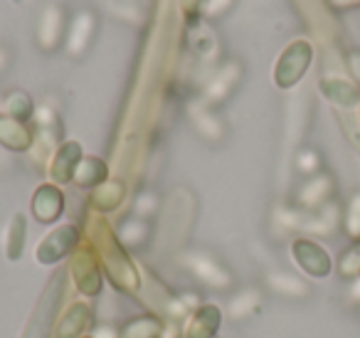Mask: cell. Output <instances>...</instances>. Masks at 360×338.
<instances>
[{"instance_id":"1","label":"cell","mask_w":360,"mask_h":338,"mask_svg":"<svg viewBox=\"0 0 360 338\" xmlns=\"http://www.w3.org/2000/svg\"><path fill=\"white\" fill-rule=\"evenodd\" d=\"M62 284H65V272L57 274L50 287H47V292L42 294V301H40V306H37L35 318L30 321V326H27L22 338H50V328H52V321H55L57 303H60V296H62Z\"/></svg>"},{"instance_id":"2","label":"cell","mask_w":360,"mask_h":338,"mask_svg":"<svg viewBox=\"0 0 360 338\" xmlns=\"http://www.w3.org/2000/svg\"><path fill=\"white\" fill-rule=\"evenodd\" d=\"M291 254H294L296 264L304 269L311 277H328L330 269H333V262H330V254L321 247L314 239H296L291 244Z\"/></svg>"},{"instance_id":"3","label":"cell","mask_w":360,"mask_h":338,"mask_svg":"<svg viewBox=\"0 0 360 338\" xmlns=\"http://www.w3.org/2000/svg\"><path fill=\"white\" fill-rule=\"evenodd\" d=\"M186 267L191 269L193 277H198L202 284L215 289H230L232 287V274L230 269L222 267L217 259H212L205 252H191L186 257Z\"/></svg>"},{"instance_id":"4","label":"cell","mask_w":360,"mask_h":338,"mask_svg":"<svg viewBox=\"0 0 360 338\" xmlns=\"http://www.w3.org/2000/svg\"><path fill=\"white\" fill-rule=\"evenodd\" d=\"M309 62H311L309 42H294L279 60V67H276V82H279V87H291L294 82H299L301 75L306 72V67H309Z\"/></svg>"},{"instance_id":"5","label":"cell","mask_w":360,"mask_h":338,"mask_svg":"<svg viewBox=\"0 0 360 338\" xmlns=\"http://www.w3.org/2000/svg\"><path fill=\"white\" fill-rule=\"evenodd\" d=\"M75 247H77V230L67 225V227H60L57 232H52L50 237L37 247L35 257L40 259L42 264H55V262H60L62 257H67Z\"/></svg>"},{"instance_id":"6","label":"cell","mask_w":360,"mask_h":338,"mask_svg":"<svg viewBox=\"0 0 360 338\" xmlns=\"http://www.w3.org/2000/svg\"><path fill=\"white\" fill-rule=\"evenodd\" d=\"M220 308L212 306V303H205L191 316V321L186 326V338H215L217 328H220Z\"/></svg>"},{"instance_id":"7","label":"cell","mask_w":360,"mask_h":338,"mask_svg":"<svg viewBox=\"0 0 360 338\" xmlns=\"http://www.w3.org/2000/svg\"><path fill=\"white\" fill-rule=\"evenodd\" d=\"M91 321V308L86 303H75L67 308V313L62 316V321L57 323L55 338H77Z\"/></svg>"},{"instance_id":"8","label":"cell","mask_w":360,"mask_h":338,"mask_svg":"<svg viewBox=\"0 0 360 338\" xmlns=\"http://www.w3.org/2000/svg\"><path fill=\"white\" fill-rule=\"evenodd\" d=\"M266 284H269L271 292H276L284 299H304L311 294L309 284L289 272H271L269 277H266Z\"/></svg>"},{"instance_id":"9","label":"cell","mask_w":360,"mask_h":338,"mask_svg":"<svg viewBox=\"0 0 360 338\" xmlns=\"http://www.w3.org/2000/svg\"><path fill=\"white\" fill-rule=\"evenodd\" d=\"M330 193H333V178L326 173H319L301 188L299 200L304 208H321L330 198Z\"/></svg>"},{"instance_id":"10","label":"cell","mask_w":360,"mask_h":338,"mask_svg":"<svg viewBox=\"0 0 360 338\" xmlns=\"http://www.w3.org/2000/svg\"><path fill=\"white\" fill-rule=\"evenodd\" d=\"M321 89L330 101H335L340 106H353L360 99V89L353 82L343 80V77H328V80L321 82Z\"/></svg>"},{"instance_id":"11","label":"cell","mask_w":360,"mask_h":338,"mask_svg":"<svg viewBox=\"0 0 360 338\" xmlns=\"http://www.w3.org/2000/svg\"><path fill=\"white\" fill-rule=\"evenodd\" d=\"M259 303H262L259 289H252V287L250 289H242V292L230 301V308H227V313H230L232 321H245V318H250L252 313L259 308Z\"/></svg>"},{"instance_id":"12","label":"cell","mask_w":360,"mask_h":338,"mask_svg":"<svg viewBox=\"0 0 360 338\" xmlns=\"http://www.w3.org/2000/svg\"><path fill=\"white\" fill-rule=\"evenodd\" d=\"M160 331H163V323L153 316H139L131 318L121 326L119 336L121 338H158Z\"/></svg>"},{"instance_id":"13","label":"cell","mask_w":360,"mask_h":338,"mask_svg":"<svg viewBox=\"0 0 360 338\" xmlns=\"http://www.w3.org/2000/svg\"><path fill=\"white\" fill-rule=\"evenodd\" d=\"M75 274H77V284L84 294H96L101 287V279H99V269H96V262L91 259L82 257L79 262L75 264Z\"/></svg>"},{"instance_id":"14","label":"cell","mask_w":360,"mask_h":338,"mask_svg":"<svg viewBox=\"0 0 360 338\" xmlns=\"http://www.w3.org/2000/svg\"><path fill=\"white\" fill-rule=\"evenodd\" d=\"M60 210H62V198L57 190L42 188L40 195H35V215L40 220L50 223V220H55L60 215Z\"/></svg>"},{"instance_id":"15","label":"cell","mask_w":360,"mask_h":338,"mask_svg":"<svg viewBox=\"0 0 360 338\" xmlns=\"http://www.w3.org/2000/svg\"><path fill=\"white\" fill-rule=\"evenodd\" d=\"M343 227H345V232H348L350 239L360 242V190L348 200V205H345Z\"/></svg>"},{"instance_id":"16","label":"cell","mask_w":360,"mask_h":338,"mask_svg":"<svg viewBox=\"0 0 360 338\" xmlns=\"http://www.w3.org/2000/svg\"><path fill=\"white\" fill-rule=\"evenodd\" d=\"M338 272H340V277H345V279L360 277V242H355L353 247L343 252L340 264H338Z\"/></svg>"},{"instance_id":"17","label":"cell","mask_w":360,"mask_h":338,"mask_svg":"<svg viewBox=\"0 0 360 338\" xmlns=\"http://www.w3.org/2000/svg\"><path fill=\"white\" fill-rule=\"evenodd\" d=\"M299 170L301 173H316L319 170V154L316 151H304L299 156Z\"/></svg>"},{"instance_id":"18","label":"cell","mask_w":360,"mask_h":338,"mask_svg":"<svg viewBox=\"0 0 360 338\" xmlns=\"http://www.w3.org/2000/svg\"><path fill=\"white\" fill-rule=\"evenodd\" d=\"M94 338H121L114 326H96Z\"/></svg>"},{"instance_id":"19","label":"cell","mask_w":360,"mask_h":338,"mask_svg":"<svg viewBox=\"0 0 360 338\" xmlns=\"http://www.w3.org/2000/svg\"><path fill=\"white\" fill-rule=\"evenodd\" d=\"M348 67L350 72H353V77L360 82V52H353V55L348 57Z\"/></svg>"},{"instance_id":"20","label":"cell","mask_w":360,"mask_h":338,"mask_svg":"<svg viewBox=\"0 0 360 338\" xmlns=\"http://www.w3.org/2000/svg\"><path fill=\"white\" fill-rule=\"evenodd\" d=\"M355 3H360V0H355Z\"/></svg>"},{"instance_id":"21","label":"cell","mask_w":360,"mask_h":338,"mask_svg":"<svg viewBox=\"0 0 360 338\" xmlns=\"http://www.w3.org/2000/svg\"><path fill=\"white\" fill-rule=\"evenodd\" d=\"M358 316H360V311H358Z\"/></svg>"},{"instance_id":"22","label":"cell","mask_w":360,"mask_h":338,"mask_svg":"<svg viewBox=\"0 0 360 338\" xmlns=\"http://www.w3.org/2000/svg\"><path fill=\"white\" fill-rule=\"evenodd\" d=\"M358 279H360V277H358Z\"/></svg>"}]
</instances>
